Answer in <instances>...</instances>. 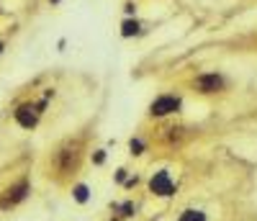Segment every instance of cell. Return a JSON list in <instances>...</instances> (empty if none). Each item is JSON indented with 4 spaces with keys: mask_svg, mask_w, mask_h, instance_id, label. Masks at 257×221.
Wrapping results in <instances>:
<instances>
[{
    "mask_svg": "<svg viewBox=\"0 0 257 221\" xmlns=\"http://www.w3.org/2000/svg\"><path fill=\"white\" fill-rule=\"evenodd\" d=\"M149 190L157 196H170L172 193V180H170V175L168 172H157L152 180H149Z\"/></svg>",
    "mask_w": 257,
    "mask_h": 221,
    "instance_id": "1",
    "label": "cell"
},
{
    "mask_svg": "<svg viewBox=\"0 0 257 221\" xmlns=\"http://www.w3.org/2000/svg\"><path fill=\"white\" fill-rule=\"evenodd\" d=\"M180 108V100L177 98H157L152 103V116H168L172 111Z\"/></svg>",
    "mask_w": 257,
    "mask_h": 221,
    "instance_id": "2",
    "label": "cell"
},
{
    "mask_svg": "<svg viewBox=\"0 0 257 221\" xmlns=\"http://www.w3.org/2000/svg\"><path fill=\"white\" fill-rule=\"evenodd\" d=\"M16 121H18L21 126H26V129L36 126V121H39V111H36V106H21V108L16 111Z\"/></svg>",
    "mask_w": 257,
    "mask_h": 221,
    "instance_id": "3",
    "label": "cell"
},
{
    "mask_svg": "<svg viewBox=\"0 0 257 221\" xmlns=\"http://www.w3.org/2000/svg\"><path fill=\"white\" fill-rule=\"evenodd\" d=\"M198 90L201 93H216V90H221V85H224V80L219 77V75H203V77H198Z\"/></svg>",
    "mask_w": 257,
    "mask_h": 221,
    "instance_id": "4",
    "label": "cell"
},
{
    "mask_svg": "<svg viewBox=\"0 0 257 221\" xmlns=\"http://www.w3.org/2000/svg\"><path fill=\"white\" fill-rule=\"evenodd\" d=\"M26 190H28V183H18L16 188H10L8 196H5V206H8V203H18V201H23Z\"/></svg>",
    "mask_w": 257,
    "mask_h": 221,
    "instance_id": "5",
    "label": "cell"
},
{
    "mask_svg": "<svg viewBox=\"0 0 257 221\" xmlns=\"http://www.w3.org/2000/svg\"><path fill=\"white\" fill-rule=\"evenodd\" d=\"M121 34H124V36L139 34V23H137V21H124V26H121Z\"/></svg>",
    "mask_w": 257,
    "mask_h": 221,
    "instance_id": "6",
    "label": "cell"
},
{
    "mask_svg": "<svg viewBox=\"0 0 257 221\" xmlns=\"http://www.w3.org/2000/svg\"><path fill=\"white\" fill-rule=\"evenodd\" d=\"M180 221H206V216L201 211H185L183 216H180Z\"/></svg>",
    "mask_w": 257,
    "mask_h": 221,
    "instance_id": "7",
    "label": "cell"
},
{
    "mask_svg": "<svg viewBox=\"0 0 257 221\" xmlns=\"http://www.w3.org/2000/svg\"><path fill=\"white\" fill-rule=\"evenodd\" d=\"M87 185H78V188H75V201H78V203H85L87 201Z\"/></svg>",
    "mask_w": 257,
    "mask_h": 221,
    "instance_id": "8",
    "label": "cell"
},
{
    "mask_svg": "<svg viewBox=\"0 0 257 221\" xmlns=\"http://www.w3.org/2000/svg\"><path fill=\"white\" fill-rule=\"evenodd\" d=\"M129 147H131V152H134V154H142V149H144V144H142L139 139H131V144H129Z\"/></svg>",
    "mask_w": 257,
    "mask_h": 221,
    "instance_id": "9",
    "label": "cell"
},
{
    "mask_svg": "<svg viewBox=\"0 0 257 221\" xmlns=\"http://www.w3.org/2000/svg\"><path fill=\"white\" fill-rule=\"evenodd\" d=\"M0 52H3V44H0Z\"/></svg>",
    "mask_w": 257,
    "mask_h": 221,
    "instance_id": "10",
    "label": "cell"
},
{
    "mask_svg": "<svg viewBox=\"0 0 257 221\" xmlns=\"http://www.w3.org/2000/svg\"><path fill=\"white\" fill-rule=\"evenodd\" d=\"M52 3H59V0H52Z\"/></svg>",
    "mask_w": 257,
    "mask_h": 221,
    "instance_id": "11",
    "label": "cell"
}]
</instances>
